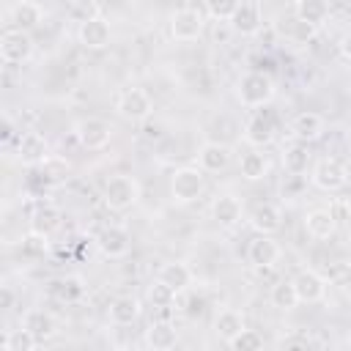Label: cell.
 <instances>
[{
    "label": "cell",
    "mask_w": 351,
    "mask_h": 351,
    "mask_svg": "<svg viewBox=\"0 0 351 351\" xmlns=\"http://www.w3.org/2000/svg\"><path fill=\"white\" fill-rule=\"evenodd\" d=\"M115 110H118V115H121L123 121H129V123H143V121L151 118L154 101H151V96H148L143 88H126V90H121V96H118V101H115Z\"/></svg>",
    "instance_id": "obj_4"
},
{
    "label": "cell",
    "mask_w": 351,
    "mask_h": 351,
    "mask_svg": "<svg viewBox=\"0 0 351 351\" xmlns=\"http://www.w3.org/2000/svg\"><path fill=\"white\" fill-rule=\"evenodd\" d=\"M176 343H178V332L167 321H156L145 329V346L154 351H170V348H176Z\"/></svg>",
    "instance_id": "obj_26"
},
{
    "label": "cell",
    "mask_w": 351,
    "mask_h": 351,
    "mask_svg": "<svg viewBox=\"0 0 351 351\" xmlns=\"http://www.w3.org/2000/svg\"><path fill=\"white\" fill-rule=\"evenodd\" d=\"M269 170H271V162L261 148H252L239 159V173L247 181H263L269 176Z\"/></svg>",
    "instance_id": "obj_23"
},
{
    "label": "cell",
    "mask_w": 351,
    "mask_h": 351,
    "mask_svg": "<svg viewBox=\"0 0 351 351\" xmlns=\"http://www.w3.org/2000/svg\"><path fill=\"white\" fill-rule=\"evenodd\" d=\"M129 241H132L129 233L123 228H118V225H107L96 236V247H99V252L104 258H123L129 252Z\"/></svg>",
    "instance_id": "obj_15"
},
{
    "label": "cell",
    "mask_w": 351,
    "mask_h": 351,
    "mask_svg": "<svg viewBox=\"0 0 351 351\" xmlns=\"http://www.w3.org/2000/svg\"><path fill=\"white\" fill-rule=\"evenodd\" d=\"M293 285H296L299 302H304V304H315L326 296V277L318 274L315 269H302L293 277Z\"/></svg>",
    "instance_id": "obj_14"
},
{
    "label": "cell",
    "mask_w": 351,
    "mask_h": 351,
    "mask_svg": "<svg viewBox=\"0 0 351 351\" xmlns=\"http://www.w3.org/2000/svg\"><path fill=\"white\" fill-rule=\"evenodd\" d=\"M250 225L258 230V233H277L280 228H282V211H280V206H274V203H261V206H255V211L250 214Z\"/></svg>",
    "instance_id": "obj_25"
},
{
    "label": "cell",
    "mask_w": 351,
    "mask_h": 351,
    "mask_svg": "<svg viewBox=\"0 0 351 351\" xmlns=\"http://www.w3.org/2000/svg\"><path fill=\"white\" fill-rule=\"evenodd\" d=\"M41 16H44V11H41V5L33 3V0H19V3L11 8V22H14V27H22V30L38 27V25H41Z\"/></svg>",
    "instance_id": "obj_28"
},
{
    "label": "cell",
    "mask_w": 351,
    "mask_h": 351,
    "mask_svg": "<svg viewBox=\"0 0 351 351\" xmlns=\"http://www.w3.org/2000/svg\"><path fill=\"white\" fill-rule=\"evenodd\" d=\"M38 167H41V176H44L47 181H63V178L69 176V170H71V165H69L66 159L52 156V154H49Z\"/></svg>",
    "instance_id": "obj_35"
},
{
    "label": "cell",
    "mask_w": 351,
    "mask_h": 351,
    "mask_svg": "<svg viewBox=\"0 0 351 351\" xmlns=\"http://www.w3.org/2000/svg\"><path fill=\"white\" fill-rule=\"evenodd\" d=\"M280 255H282V250L269 233H258L247 247V261L255 269H271L280 261Z\"/></svg>",
    "instance_id": "obj_11"
},
{
    "label": "cell",
    "mask_w": 351,
    "mask_h": 351,
    "mask_svg": "<svg viewBox=\"0 0 351 351\" xmlns=\"http://www.w3.org/2000/svg\"><path fill=\"white\" fill-rule=\"evenodd\" d=\"M230 165V148L225 143H203L197 148V167L203 173H219Z\"/></svg>",
    "instance_id": "obj_18"
},
{
    "label": "cell",
    "mask_w": 351,
    "mask_h": 351,
    "mask_svg": "<svg viewBox=\"0 0 351 351\" xmlns=\"http://www.w3.org/2000/svg\"><path fill=\"white\" fill-rule=\"evenodd\" d=\"M304 230H307L310 239L326 241V239H332L337 233V219H335V214L329 208H310L304 214Z\"/></svg>",
    "instance_id": "obj_16"
},
{
    "label": "cell",
    "mask_w": 351,
    "mask_h": 351,
    "mask_svg": "<svg viewBox=\"0 0 351 351\" xmlns=\"http://www.w3.org/2000/svg\"><path fill=\"white\" fill-rule=\"evenodd\" d=\"M307 165H310V151H307L304 143L296 140L293 145H288L282 151V167H285L288 176H302L307 170Z\"/></svg>",
    "instance_id": "obj_31"
},
{
    "label": "cell",
    "mask_w": 351,
    "mask_h": 351,
    "mask_svg": "<svg viewBox=\"0 0 351 351\" xmlns=\"http://www.w3.org/2000/svg\"><path fill=\"white\" fill-rule=\"evenodd\" d=\"M206 189V176L200 167H178L170 176V195L176 203H195Z\"/></svg>",
    "instance_id": "obj_3"
},
{
    "label": "cell",
    "mask_w": 351,
    "mask_h": 351,
    "mask_svg": "<svg viewBox=\"0 0 351 351\" xmlns=\"http://www.w3.org/2000/svg\"><path fill=\"white\" fill-rule=\"evenodd\" d=\"M19 134H16V126H14V121L11 118H5V123H3V143H11V140H16Z\"/></svg>",
    "instance_id": "obj_43"
},
{
    "label": "cell",
    "mask_w": 351,
    "mask_h": 351,
    "mask_svg": "<svg viewBox=\"0 0 351 351\" xmlns=\"http://www.w3.org/2000/svg\"><path fill=\"white\" fill-rule=\"evenodd\" d=\"M140 200V181L129 173H118L104 184V206L110 211H129Z\"/></svg>",
    "instance_id": "obj_2"
},
{
    "label": "cell",
    "mask_w": 351,
    "mask_h": 351,
    "mask_svg": "<svg viewBox=\"0 0 351 351\" xmlns=\"http://www.w3.org/2000/svg\"><path fill=\"white\" fill-rule=\"evenodd\" d=\"M274 134H277V118L271 110L258 107L244 123V140L255 148H266L274 140Z\"/></svg>",
    "instance_id": "obj_6"
},
{
    "label": "cell",
    "mask_w": 351,
    "mask_h": 351,
    "mask_svg": "<svg viewBox=\"0 0 351 351\" xmlns=\"http://www.w3.org/2000/svg\"><path fill=\"white\" fill-rule=\"evenodd\" d=\"M71 16H74L77 22H85V19L99 16L96 3H93V0H74V3H71Z\"/></svg>",
    "instance_id": "obj_40"
},
{
    "label": "cell",
    "mask_w": 351,
    "mask_h": 351,
    "mask_svg": "<svg viewBox=\"0 0 351 351\" xmlns=\"http://www.w3.org/2000/svg\"><path fill=\"white\" fill-rule=\"evenodd\" d=\"M143 307H140V299L132 296V293H123V296H115L110 302V321L115 326H132L137 318H140Z\"/></svg>",
    "instance_id": "obj_21"
},
{
    "label": "cell",
    "mask_w": 351,
    "mask_h": 351,
    "mask_svg": "<svg viewBox=\"0 0 351 351\" xmlns=\"http://www.w3.org/2000/svg\"><path fill=\"white\" fill-rule=\"evenodd\" d=\"M14 151H16V159L25 165V167H38L47 156H49V143L41 132H19V137L14 140Z\"/></svg>",
    "instance_id": "obj_8"
},
{
    "label": "cell",
    "mask_w": 351,
    "mask_h": 351,
    "mask_svg": "<svg viewBox=\"0 0 351 351\" xmlns=\"http://www.w3.org/2000/svg\"><path fill=\"white\" fill-rule=\"evenodd\" d=\"M329 11H332L329 0H293V14L310 25H318V27L329 19Z\"/></svg>",
    "instance_id": "obj_27"
},
{
    "label": "cell",
    "mask_w": 351,
    "mask_h": 351,
    "mask_svg": "<svg viewBox=\"0 0 351 351\" xmlns=\"http://www.w3.org/2000/svg\"><path fill=\"white\" fill-rule=\"evenodd\" d=\"M156 280H162L165 285H170L176 293H181V291H186L192 285V269L184 261H167V263L159 266Z\"/></svg>",
    "instance_id": "obj_22"
},
{
    "label": "cell",
    "mask_w": 351,
    "mask_h": 351,
    "mask_svg": "<svg viewBox=\"0 0 351 351\" xmlns=\"http://www.w3.org/2000/svg\"><path fill=\"white\" fill-rule=\"evenodd\" d=\"M22 252L25 255H44L47 252V236L27 230V236L22 239Z\"/></svg>",
    "instance_id": "obj_39"
},
{
    "label": "cell",
    "mask_w": 351,
    "mask_h": 351,
    "mask_svg": "<svg viewBox=\"0 0 351 351\" xmlns=\"http://www.w3.org/2000/svg\"><path fill=\"white\" fill-rule=\"evenodd\" d=\"M60 219H63V211L55 203H49V200L36 203V208L30 211V230L41 233V236H49L52 230L60 228Z\"/></svg>",
    "instance_id": "obj_19"
},
{
    "label": "cell",
    "mask_w": 351,
    "mask_h": 351,
    "mask_svg": "<svg viewBox=\"0 0 351 351\" xmlns=\"http://www.w3.org/2000/svg\"><path fill=\"white\" fill-rule=\"evenodd\" d=\"M337 49H340V55H343L346 60H351V30H346V33L340 36V41H337Z\"/></svg>",
    "instance_id": "obj_42"
},
{
    "label": "cell",
    "mask_w": 351,
    "mask_h": 351,
    "mask_svg": "<svg viewBox=\"0 0 351 351\" xmlns=\"http://www.w3.org/2000/svg\"><path fill=\"white\" fill-rule=\"evenodd\" d=\"M274 93H277V85L266 71H247L236 82V99L241 101V107H250V110L269 107Z\"/></svg>",
    "instance_id": "obj_1"
},
{
    "label": "cell",
    "mask_w": 351,
    "mask_h": 351,
    "mask_svg": "<svg viewBox=\"0 0 351 351\" xmlns=\"http://www.w3.org/2000/svg\"><path fill=\"white\" fill-rule=\"evenodd\" d=\"M211 217L219 228H233L239 225L241 219V203L236 195H219L214 203H211Z\"/></svg>",
    "instance_id": "obj_24"
},
{
    "label": "cell",
    "mask_w": 351,
    "mask_h": 351,
    "mask_svg": "<svg viewBox=\"0 0 351 351\" xmlns=\"http://www.w3.org/2000/svg\"><path fill=\"white\" fill-rule=\"evenodd\" d=\"M22 326H27V329L41 340V343L58 335V321H55L49 313H44V310H30V313L25 315Z\"/></svg>",
    "instance_id": "obj_29"
},
{
    "label": "cell",
    "mask_w": 351,
    "mask_h": 351,
    "mask_svg": "<svg viewBox=\"0 0 351 351\" xmlns=\"http://www.w3.org/2000/svg\"><path fill=\"white\" fill-rule=\"evenodd\" d=\"M203 3H206V11H208L211 19L230 22V16H233V11L239 8L241 0H203Z\"/></svg>",
    "instance_id": "obj_36"
},
{
    "label": "cell",
    "mask_w": 351,
    "mask_h": 351,
    "mask_svg": "<svg viewBox=\"0 0 351 351\" xmlns=\"http://www.w3.org/2000/svg\"><path fill=\"white\" fill-rule=\"evenodd\" d=\"M148 299L154 307H170L176 302V291L170 285H165L162 280H154V285L148 288Z\"/></svg>",
    "instance_id": "obj_37"
},
{
    "label": "cell",
    "mask_w": 351,
    "mask_h": 351,
    "mask_svg": "<svg viewBox=\"0 0 351 351\" xmlns=\"http://www.w3.org/2000/svg\"><path fill=\"white\" fill-rule=\"evenodd\" d=\"M291 134L299 140V143H313L324 134V115L313 112V110H304L299 112L293 121H291Z\"/></svg>",
    "instance_id": "obj_20"
},
{
    "label": "cell",
    "mask_w": 351,
    "mask_h": 351,
    "mask_svg": "<svg viewBox=\"0 0 351 351\" xmlns=\"http://www.w3.org/2000/svg\"><path fill=\"white\" fill-rule=\"evenodd\" d=\"M206 19L197 8H178L170 16V36L176 41H197L203 36Z\"/></svg>",
    "instance_id": "obj_10"
},
{
    "label": "cell",
    "mask_w": 351,
    "mask_h": 351,
    "mask_svg": "<svg viewBox=\"0 0 351 351\" xmlns=\"http://www.w3.org/2000/svg\"><path fill=\"white\" fill-rule=\"evenodd\" d=\"M343 206H346V214H348V217H351V192H348V195H346V200H343Z\"/></svg>",
    "instance_id": "obj_45"
},
{
    "label": "cell",
    "mask_w": 351,
    "mask_h": 351,
    "mask_svg": "<svg viewBox=\"0 0 351 351\" xmlns=\"http://www.w3.org/2000/svg\"><path fill=\"white\" fill-rule=\"evenodd\" d=\"M348 271H351V269L346 266V261H335V263H332V271L326 274V282H329V280H343Z\"/></svg>",
    "instance_id": "obj_41"
},
{
    "label": "cell",
    "mask_w": 351,
    "mask_h": 351,
    "mask_svg": "<svg viewBox=\"0 0 351 351\" xmlns=\"http://www.w3.org/2000/svg\"><path fill=\"white\" fill-rule=\"evenodd\" d=\"M74 134H77V140H80L82 148H88V151H101V148H107L110 140H112V126H110V121L90 115V118H82V121L74 126Z\"/></svg>",
    "instance_id": "obj_7"
},
{
    "label": "cell",
    "mask_w": 351,
    "mask_h": 351,
    "mask_svg": "<svg viewBox=\"0 0 351 351\" xmlns=\"http://www.w3.org/2000/svg\"><path fill=\"white\" fill-rule=\"evenodd\" d=\"M263 25V11H261V3L258 0H244L239 3V8L233 11L230 16V27L241 36H255Z\"/></svg>",
    "instance_id": "obj_13"
},
{
    "label": "cell",
    "mask_w": 351,
    "mask_h": 351,
    "mask_svg": "<svg viewBox=\"0 0 351 351\" xmlns=\"http://www.w3.org/2000/svg\"><path fill=\"white\" fill-rule=\"evenodd\" d=\"M269 302H271V307H277V310H293V307L299 304V293H296L293 280H280V282H274L271 291H269Z\"/></svg>",
    "instance_id": "obj_32"
},
{
    "label": "cell",
    "mask_w": 351,
    "mask_h": 351,
    "mask_svg": "<svg viewBox=\"0 0 351 351\" xmlns=\"http://www.w3.org/2000/svg\"><path fill=\"white\" fill-rule=\"evenodd\" d=\"M41 340L27 329V326H19V329H8L5 337H3V351H33Z\"/></svg>",
    "instance_id": "obj_33"
},
{
    "label": "cell",
    "mask_w": 351,
    "mask_h": 351,
    "mask_svg": "<svg viewBox=\"0 0 351 351\" xmlns=\"http://www.w3.org/2000/svg\"><path fill=\"white\" fill-rule=\"evenodd\" d=\"M77 38H80V44L85 49H104L110 44V38H112V27H110V22L104 16H93V19L80 22Z\"/></svg>",
    "instance_id": "obj_12"
},
{
    "label": "cell",
    "mask_w": 351,
    "mask_h": 351,
    "mask_svg": "<svg viewBox=\"0 0 351 351\" xmlns=\"http://www.w3.org/2000/svg\"><path fill=\"white\" fill-rule=\"evenodd\" d=\"M11 304H14V296H11V291H8V288H3V307L8 310Z\"/></svg>",
    "instance_id": "obj_44"
},
{
    "label": "cell",
    "mask_w": 351,
    "mask_h": 351,
    "mask_svg": "<svg viewBox=\"0 0 351 351\" xmlns=\"http://www.w3.org/2000/svg\"><path fill=\"white\" fill-rule=\"evenodd\" d=\"M310 181L321 192H337L348 184V170L337 159H321V162H315V167L310 173Z\"/></svg>",
    "instance_id": "obj_9"
},
{
    "label": "cell",
    "mask_w": 351,
    "mask_h": 351,
    "mask_svg": "<svg viewBox=\"0 0 351 351\" xmlns=\"http://www.w3.org/2000/svg\"><path fill=\"white\" fill-rule=\"evenodd\" d=\"M0 58L8 63V66H19V63H27L33 58V38L27 30L22 27H8L0 38Z\"/></svg>",
    "instance_id": "obj_5"
},
{
    "label": "cell",
    "mask_w": 351,
    "mask_h": 351,
    "mask_svg": "<svg viewBox=\"0 0 351 351\" xmlns=\"http://www.w3.org/2000/svg\"><path fill=\"white\" fill-rule=\"evenodd\" d=\"M228 348H233V351H258V348H263V335L244 326L233 340H228Z\"/></svg>",
    "instance_id": "obj_34"
},
{
    "label": "cell",
    "mask_w": 351,
    "mask_h": 351,
    "mask_svg": "<svg viewBox=\"0 0 351 351\" xmlns=\"http://www.w3.org/2000/svg\"><path fill=\"white\" fill-rule=\"evenodd\" d=\"M241 329H244V315H241L239 310L225 307V310H219V313H217V318H214V332H217L225 343H228V340H233Z\"/></svg>",
    "instance_id": "obj_30"
},
{
    "label": "cell",
    "mask_w": 351,
    "mask_h": 351,
    "mask_svg": "<svg viewBox=\"0 0 351 351\" xmlns=\"http://www.w3.org/2000/svg\"><path fill=\"white\" fill-rule=\"evenodd\" d=\"M318 33V25H310V22H304V19H293L291 22V27H288V38L293 41V44H307L313 36Z\"/></svg>",
    "instance_id": "obj_38"
},
{
    "label": "cell",
    "mask_w": 351,
    "mask_h": 351,
    "mask_svg": "<svg viewBox=\"0 0 351 351\" xmlns=\"http://www.w3.org/2000/svg\"><path fill=\"white\" fill-rule=\"evenodd\" d=\"M47 293H49L55 302H60V304H77V302L85 296V282H82V277H77V274H66V277L52 280L49 288H47Z\"/></svg>",
    "instance_id": "obj_17"
}]
</instances>
